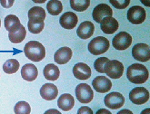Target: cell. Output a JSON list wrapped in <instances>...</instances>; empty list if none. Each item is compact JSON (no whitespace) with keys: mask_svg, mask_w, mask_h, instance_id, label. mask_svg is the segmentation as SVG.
I'll list each match as a JSON object with an SVG mask.
<instances>
[{"mask_svg":"<svg viewBox=\"0 0 150 114\" xmlns=\"http://www.w3.org/2000/svg\"><path fill=\"white\" fill-rule=\"evenodd\" d=\"M75 105V100L73 96L69 93H64L60 96L57 101V106L63 111H70Z\"/></svg>","mask_w":150,"mask_h":114,"instance_id":"obj_20","label":"cell"},{"mask_svg":"<svg viewBox=\"0 0 150 114\" xmlns=\"http://www.w3.org/2000/svg\"><path fill=\"white\" fill-rule=\"evenodd\" d=\"M60 24L63 28L70 30L76 27V25L77 24L78 18L77 15L73 13V12H67L62 15V16L60 17Z\"/></svg>","mask_w":150,"mask_h":114,"instance_id":"obj_16","label":"cell"},{"mask_svg":"<svg viewBox=\"0 0 150 114\" xmlns=\"http://www.w3.org/2000/svg\"><path fill=\"white\" fill-rule=\"evenodd\" d=\"M93 18L96 23H100L102 19L105 16H112L113 10L111 7L107 4H99L96 6L92 13Z\"/></svg>","mask_w":150,"mask_h":114,"instance_id":"obj_12","label":"cell"},{"mask_svg":"<svg viewBox=\"0 0 150 114\" xmlns=\"http://www.w3.org/2000/svg\"><path fill=\"white\" fill-rule=\"evenodd\" d=\"M105 105L111 110H117L125 103V98L121 93L114 92L108 94L104 99Z\"/></svg>","mask_w":150,"mask_h":114,"instance_id":"obj_8","label":"cell"},{"mask_svg":"<svg viewBox=\"0 0 150 114\" xmlns=\"http://www.w3.org/2000/svg\"><path fill=\"white\" fill-rule=\"evenodd\" d=\"M149 73L148 70L146 66L140 64H131L127 71V77L129 82L135 84L145 83L148 79Z\"/></svg>","mask_w":150,"mask_h":114,"instance_id":"obj_1","label":"cell"},{"mask_svg":"<svg viewBox=\"0 0 150 114\" xmlns=\"http://www.w3.org/2000/svg\"><path fill=\"white\" fill-rule=\"evenodd\" d=\"M72 50L69 47H61L54 55L55 62L58 64H66L72 58Z\"/></svg>","mask_w":150,"mask_h":114,"instance_id":"obj_17","label":"cell"},{"mask_svg":"<svg viewBox=\"0 0 150 114\" xmlns=\"http://www.w3.org/2000/svg\"><path fill=\"white\" fill-rule=\"evenodd\" d=\"M92 85L96 92L99 93H105L108 92L112 88V83L108 77L105 76H98L96 77L93 82Z\"/></svg>","mask_w":150,"mask_h":114,"instance_id":"obj_11","label":"cell"},{"mask_svg":"<svg viewBox=\"0 0 150 114\" xmlns=\"http://www.w3.org/2000/svg\"><path fill=\"white\" fill-rule=\"evenodd\" d=\"M142 4H144L146 6H150V3H149V0H141Z\"/></svg>","mask_w":150,"mask_h":114,"instance_id":"obj_36","label":"cell"},{"mask_svg":"<svg viewBox=\"0 0 150 114\" xmlns=\"http://www.w3.org/2000/svg\"><path fill=\"white\" fill-rule=\"evenodd\" d=\"M132 55L139 62H147L150 59V48L146 43H137L132 49Z\"/></svg>","mask_w":150,"mask_h":114,"instance_id":"obj_10","label":"cell"},{"mask_svg":"<svg viewBox=\"0 0 150 114\" xmlns=\"http://www.w3.org/2000/svg\"><path fill=\"white\" fill-rule=\"evenodd\" d=\"M146 17V10L142 6H134L127 11V19L133 24H142Z\"/></svg>","mask_w":150,"mask_h":114,"instance_id":"obj_6","label":"cell"},{"mask_svg":"<svg viewBox=\"0 0 150 114\" xmlns=\"http://www.w3.org/2000/svg\"><path fill=\"white\" fill-rule=\"evenodd\" d=\"M129 99L134 104L142 105L149 100V92L144 87H136L130 92Z\"/></svg>","mask_w":150,"mask_h":114,"instance_id":"obj_7","label":"cell"},{"mask_svg":"<svg viewBox=\"0 0 150 114\" xmlns=\"http://www.w3.org/2000/svg\"><path fill=\"white\" fill-rule=\"evenodd\" d=\"M95 31L94 24L90 21H85L78 26L76 34L81 39H88L90 38Z\"/></svg>","mask_w":150,"mask_h":114,"instance_id":"obj_18","label":"cell"},{"mask_svg":"<svg viewBox=\"0 0 150 114\" xmlns=\"http://www.w3.org/2000/svg\"><path fill=\"white\" fill-rule=\"evenodd\" d=\"M15 0H0V4L5 8H10L14 5Z\"/></svg>","mask_w":150,"mask_h":114,"instance_id":"obj_32","label":"cell"},{"mask_svg":"<svg viewBox=\"0 0 150 114\" xmlns=\"http://www.w3.org/2000/svg\"><path fill=\"white\" fill-rule=\"evenodd\" d=\"M109 41L104 36H98L88 43V51L94 55H100L109 49Z\"/></svg>","mask_w":150,"mask_h":114,"instance_id":"obj_3","label":"cell"},{"mask_svg":"<svg viewBox=\"0 0 150 114\" xmlns=\"http://www.w3.org/2000/svg\"><path fill=\"white\" fill-rule=\"evenodd\" d=\"M28 30L32 34H39L42 32L45 26V23L44 21H28Z\"/></svg>","mask_w":150,"mask_h":114,"instance_id":"obj_28","label":"cell"},{"mask_svg":"<svg viewBox=\"0 0 150 114\" xmlns=\"http://www.w3.org/2000/svg\"><path fill=\"white\" fill-rule=\"evenodd\" d=\"M76 96L79 102L89 103L94 98V92L91 87L86 83H80L76 88Z\"/></svg>","mask_w":150,"mask_h":114,"instance_id":"obj_5","label":"cell"},{"mask_svg":"<svg viewBox=\"0 0 150 114\" xmlns=\"http://www.w3.org/2000/svg\"><path fill=\"white\" fill-rule=\"evenodd\" d=\"M43 74L47 80L54 82L58 79V77L60 75V71L57 65L53 64H49L46 65L45 68H44Z\"/></svg>","mask_w":150,"mask_h":114,"instance_id":"obj_21","label":"cell"},{"mask_svg":"<svg viewBox=\"0 0 150 114\" xmlns=\"http://www.w3.org/2000/svg\"><path fill=\"white\" fill-rule=\"evenodd\" d=\"M21 26L20 20L18 17L14 15H9L5 18V27L8 32H15L17 31Z\"/></svg>","mask_w":150,"mask_h":114,"instance_id":"obj_22","label":"cell"},{"mask_svg":"<svg viewBox=\"0 0 150 114\" xmlns=\"http://www.w3.org/2000/svg\"><path fill=\"white\" fill-rule=\"evenodd\" d=\"M28 18L30 21H44L46 18V12L40 6H34L28 11Z\"/></svg>","mask_w":150,"mask_h":114,"instance_id":"obj_23","label":"cell"},{"mask_svg":"<svg viewBox=\"0 0 150 114\" xmlns=\"http://www.w3.org/2000/svg\"><path fill=\"white\" fill-rule=\"evenodd\" d=\"M104 71L109 78L119 79L124 73V65L117 60H108L105 64Z\"/></svg>","mask_w":150,"mask_h":114,"instance_id":"obj_4","label":"cell"},{"mask_svg":"<svg viewBox=\"0 0 150 114\" xmlns=\"http://www.w3.org/2000/svg\"><path fill=\"white\" fill-rule=\"evenodd\" d=\"M32 1L37 4H43V3H45L47 0H32Z\"/></svg>","mask_w":150,"mask_h":114,"instance_id":"obj_35","label":"cell"},{"mask_svg":"<svg viewBox=\"0 0 150 114\" xmlns=\"http://www.w3.org/2000/svg\"><path fill=\"white\" fill-rule=\"evenodd\" d=\"M19 69V63L16 59H9L3 65V71L7 74H13Z\"/></svg>","mask_w":150,"mask_h":114,"instance_id":"obj_26","label":"cell"},{"mask_svg":"<svg viewBox=\"0 0 150 114\" xmlns=\"http://www.w3.org/2000/svg\"><path fill=\"white\" fill-rule=\"evenodd\" d=\"M101 30L107 34H112L118 29V22L112 16H105L100 22Z\"/></svg>","mask_w":150,"mask_h":114,"instance_id":"obj_14","label":"cell"},{"mask_svg":"<svg viewBox=\"0 0 150 114\" xmlns=\"http://www.w3.org/2000/svg\"><path fill=\"white\" fill-rule=\"evenodd\" d=\"M15 113L16 114H29L31 111L30 105L25 101H19L15 106Z\"/></svg>","mask_w":150,"mask_h":114,"instance_id":"obj_29","label":"cell"},{"mask_svg":"<svg viewBox=\"0 0 150 114\" xmlns=\"http://www.w3.org/2000/svg\"><path fill=\"white\" fill-rule=\"evenodd\" d=\"M73 74L78 80H87L91 76V69L86 64L78 63L73 67Z\"/></svg>","mask_w":150,"mask_h":114,"instance_id":"obj_13","label":"cell"},{"mask_svg":"<svg viewBox=\"0 0 150 114\" xmlns=\"http://www.w3.org/2000/svg\"><path fill=\"white\" fill-rule=\"evenodd\" d=\"M113 46L118 51L127 49L132 43V37L127 32H120L113 38Z\"/></svg>","mask_w":150,"mask_h":114,"instance_id":"obj_9","label":"cell"},{"mask_svg":"<svg viewBox=\"0 0 150 114\" xmlns=\"http://www.w3.org/2000/svg\"><path fill=\"white\" fill-rule=\"evenodd\" d=\"M70 6L75 11L84 12L90 6V0H70Z\"/></svg>","mask_w":150,"mask_h":114,"instance_id":"obj_27","label":"cell"},{"mask_svg":"<svg viewBox=\"0 0 150 114\" xmlns=\"http://www.w3.org/2000/svg\"><path fill=\"white\" fill-rule=\"evenodd\" d=\"M98 114H99V113H107V114H111V112L109 111H108V110H99V111H98V112H96Z\"/></svg>","mask_w":150,"mask_h":114,"instance_id":"obj_34","label":"cell"},{"mask_svg":"<svg viewBox=\"0 0 150 114\" xmlns=\"http://www.w3.org/2000/svg\"><path fill=\"white\" fill-rule=\"evenodd\" d=\"M38 75V70L34 64H26L22 67L21 76L25 81L33 82L37 79Z\"/></svg>","mask_w":150,"mask_h":114,"instance_id":"obj_19","label":"cell"},{"mask_svg":"<svg viewBox=\"0 0 150 114\" xmlns=\"http://www.w3.org/2000/svg\"><path fill=\"white\" fill-rule=\"evenodd\" d=\"M0 27H1V20H0Z\"/></svg>","mask_w":150,"mask_h":114,"instance_id":"obj_38","label":"cell"},{"mask_svg":"<svg viewBox=\"0 0 150 114\" xmlns=\"http://www.w3.org/2000/svg\"><path fill=\"white\" fill-rule=\"evenodd\" d=\"M126 112H127V113H129V114H132V112H131L130 111H128V110H124V111H119V112H118V114H121V113H126Z\"/></svg>","mask_w":150,"mask_h":114,"instance_id":"obj_37","label":"cell"},{"mask_svg":"<svg viewBox=\"0 0 150 114\" xmlns=\"http://www.w3.org/2000/svg\"><path fill=\"white\" fill-rule=\"evenodd\" d=\"M58 89L53 83H45L40 89L41 97L46 101H53L57 97Z\"/></svg>","mask_w":150,"mask_h":114,"instance_id":"obj_15","label":"cell"},{"mask_svg":"<svg viewBox=\"0 0 150 114\" xmlns=\"http://www.w3.org/2000/svg\"><path fill=\"white\" fill-rule=\"evenodd\" d=\"M77 113H78V114H87V113L93 114V111H92L90 108L86 107V106H83V107H81L80 109L78 110Z\"/></svg>","mask_w":150,"mask_h":114,"instance_id":"obj_33","label":"cell"},{"mask_svg":"<svg viewBox=\"0 0 150 114\" xmlns=\"http://www.w3.org/2000/svg\"><path fill=\"white\" fill-rule=\"evenodd\" d=\"M108 61V59L107 57H100V58L96 59L94 63V67H95L96 71L100 73H105L104 67H105V64Z\"/></svg>","mask_w":150,"mask_h":114,"instance_id":"obj_30","label":"cell"},{"mask_svg":"<svg viewBox=\"0 0 150 114\" xmlns=\"http://www.w3.org/2000/svg\"><path fill=\"white\" fill-rule=\"evenodd\" d=\"M26 36V31L25 28L24 27L23 25L20 26V28L15 31V32H9L8 34V37H9L10 42H12L13 43H21Z\"/></svg>","mask_w":150,"mask_h":114,"instance_id":"obj_24","label":"cell"},{"mask_svg":"<svg viewBox=\"0 0 150 114\" xmlns=\"http://www.w3.org/2000/svg\"><path fill=\"white\" fill-rule=\"evenodd\" d=\"M47 9L51 15H58L63 10V6L59 0H50L47 5Z\"/></svg>","mask_w":150,"mask_h":114,"instance_id":"obj_25","label":"cell"},{"mask_svg":"<svg viewBox=\"0 0 150 114\" xmlns=\"http://www.w3.org/2000/svg\"><path fill=\"white\" fill-rule=\"evenodd\" d=\"M25 55L33 62H40L46 56V49L41 43L37 41L28 42L24 47Z\"/></svg>","mask_w":150,"mask_h":114,"instance_id":"obj_2","label":"cell"},{"mask_svg":"<svg viewBox=\"0 0 150 114\" xmlns=\"http://www.w3.org/2000/svg\"><path fill=\"white\" fill-rule=\"evenodd\" d=\"M109 2L117 9H125L129 6L130 0H109Z\"/></svg>","mask_w":150,"mask_h":114,"instance_id":"obj_31","label":"cell"}]
</instances>
